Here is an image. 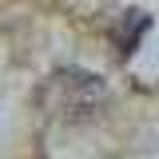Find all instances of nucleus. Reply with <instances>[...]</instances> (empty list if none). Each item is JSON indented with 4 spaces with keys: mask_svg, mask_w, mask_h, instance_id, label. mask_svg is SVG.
I'll list each match as a JSON object with an SVG mask.
<instances>
[{
    "mask_svg": "<svg viewBox=\"0 0 159 159\" xmlns=\"http://www.w3.org/2000/svg\"><path fill=\"white\" fill-rule=\"evenodd\" d=\"M36 99L44 116L60 119V123H84L107 103V84L84 68H56L40 84Z\"/></svg>",
    "mask_w": 159,
    "mask_h": 159,
    "instance_id": "obj_1",
    "label": "nucleus"
},
{
    "mask_svg": "<svg viewBox=\"0 0 159 159\" xmlns=\"http://www.w3.org/2000/svg\"><path fill=\"white\" fill-rule=\"evenodd\" d=\"M147 32H151V16H147V12H139V8H131V12H123L119 24H116V48L123 52V56H131Z\"/></svg>",
    "mask_w": 159,
    "mask_h": 159,
    "instance_id": "obj_2",
    "label": "nucleus"
}]
</instances>
